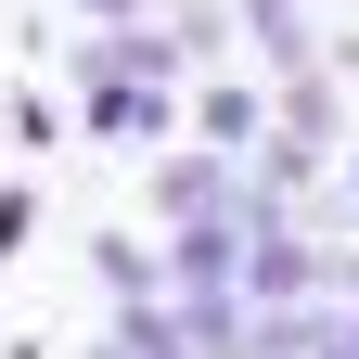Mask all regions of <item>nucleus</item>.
Masks as SVG:
<instances>
[{"mask_svg": "<svg viewBox=\"0 0 359 359\" xmlns=\"http://www.w3.org/2000/svg\"><path fill=\"white\" fill-rule=\"evenodd\" d=\"M257 142H269V90H257V77H193V154L231 167V154H257Z\"/></svg>", "mask_w": 359, "mask_h": 359, "instance_id": "obj_2", "label": "nucleus"}, {"mask_svg": "<svg viewBox=\"0 0 359 359\" xmlns=\"http://www.w3.org/2000/svg\"><path fill=\"white\" fill-rule=\"evenodd\" d=\"M269 128H283V142H295V154H334V142H346V128H359V116H346V90H334L321 65H295L283 90H269Z\"/></svg>", "mask_w": 359, "mask_h": 359, "instance_id": "obj_3", "label": "nucleus"}, {"mask_svg": "<svg viewBox=\"0 0 359 359\" xmlns=\"http://www.w3.org/2000/svg\"><path fill=\"white\" fill-rule=\"evenodd\" d=\"M346 359H359V321H346Z\"/></svg>", "mask_w": 359, "mask_h": 359, "instance_id": "obj_11", "label": "nucleus"}, {"mask_svg": "<svg viewBox=\"0 0 359 359\" xmlns=\"http://www.w3.org/2000/svg\"><path fill=\"white\" fill-rule=\"evenodd\" d=\"M231 52H257L269 77L308 65V0H231Z\"/></svg>", "mask_w": 359, "mask_h": 359, "instance_id": "obj_6", "label": "nucleus"}, {"mask_svg": "<svg viewBox=\"0 0 359 359\" xmlns=\"http://www.w3.org/2000/svg\"><path fill=\"white\" fill-rule=\"evenodd\" d=\"M26 231H39V193H26V180H13V193H0V257H13Z\"/></svg>", "mask_w": 359, "mask_h": 359, "instance_id": "obj_8", "label": "nucleus"}, {"mask_svg": "<svg viewBox=\"0 0 359 359\" xmlns=\"http://www.w3.org/2000/svg\"><path fill=\"white\" fill-rule=\"evenodd\" d=\"M90 257H103V283H116V308H154V295H167V269H154V244H142V231H103Z\"/></svg>", "mask_w": 359, "mask_h": 359, "instance_id": "obj_7", "label": "nucleus"}, {"mask_svg": "<svg viewBox=\"0 0 359 359\" xmlns=\"http://www.w3.org/2000/svg\"><path fill=\"white\" fill-rule=\"evenodd\" d=\"M244 205V180L218 167V154H154V218L167 231H193V218H231Z\"/></svg>", "mask_w": 359, "mask_h": 359, "instance_id": "obj_4", "label": "nucleus"}, {"mask_svg": "<svg viewBox=\"0 0 359 359\" xmlns=\"http://www.w3.org/2000/svg\"><path fill=\"white\" fill-rule=\"evenodd\" d=\"M77 103H90V142H167V128H180V90H116V77H90Z\"/></svg>", "mask_w": 359, "mask_h": 359, "instance_id": "obj_5", "label": "nucleus"}, {"mask_svg": "<svg viewBox=\"0 0 359 359\" xmlns=\"http://www.w3.org/2000/svg\"><path fill=\"white\" fill-rule=\"evenodd\" d=\"M346 142H359V128H346ZM346 205H359V154H346Z\"/></svg>", "mask_w": 359, "mask_h": 359, "instance_id": "obj_10", "label": "nucleus"}, {"mask_svg": "<svg viewBox=\"0 0 359 359\" xmlns=\"http://www.w3.org/2000/svg\"><path fill=\"white\" fill-rule=\"evenodd\" d=\"M77 13H90V26H103V39H116V26H142V13H154V0H77Z\"/></svg>", "mask_w": 359, "mask_h": 359, "instance_id": "obj_9", "label": "nucleus"}, {"mask_svg": "<svg viewBox=\"0 0 359 359\" xmlns=\"http://www.w3.org/2000/svg\"><path fill=\"white\" fill-rule=\"evenodd\" d=\"M154 269H167V308H231V283H244V231H231V218H193V231L154 244Z\"/></svg>", "mask_w": 359, "mask_h": 359, "instance_id": "obj_1", "label": "nucleus"}]
</instances>
